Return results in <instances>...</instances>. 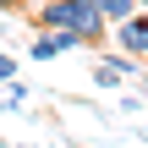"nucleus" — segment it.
Listing matches in <instances>:
<instances>
[{
    "instance_id": "obj_1",
    "label": "nucleus",
    "mask_w": 148,
    "mask_h": 148,
    "mask_svg": "<svg viewBox=\"0 0 148 148\" xmlns=\"http://www.w3.org/2000/svg\"><path fill=\"white\" fill-rule=\"evenodd\" d=\"M38 27H60V33H71V38H82V44H104V11L93 5V0H49V5H38Z\"/></svg>"
},
{
    "instance_id": "obj_2",
    "label": "nucleus",
    "mask_w": 148,
    "mask_h": 148,
    "mask_svg": "<svg viewBox=\"0 0 148 148\" xmlns=\"http://www.w3.org/2000/svg\"><path fill=\"white\" fill-rule=\"evenodd\" d=\"M115 44H121L132 60L148 66V11H132L126 22H115Z\"/></svg>"
},
{
    "instance_id": "obj_3",
    "label": "nucleus",
    "mask_w": 148,
    "mask_h": 148,
    "mask_svg": "<svg viewBox=\"0 0 148 148\" xmlns=\"http://www.w3.org/2000/svg\"><path fill=\"white\" fill-rule=\"evenodd\" d=\"M82 38H71V33H60V27H44L33 44H27V55L33 60H55V55H66V49H77Z\"/></svg>"
},
{
    "instance_id": "obj_4",
    "label": "nucleus",
    "mask_w": 148,
    "mask_h": 148,
    "mask_svg": "<svg viewBox=\"0 0 148 148\" xmlns=\"http://www.w3.org/2000/svg\"><path fill=\"white\" fill-rule=\"evenodd\" d=\"M121 77H126V71L115 66V55H104V60H93V82H99L104 93H115V88H121Z\"/></svg>"
},
{
    "instance_id": "obj_5",
    "label": "nucleus",
    "mask_w": 148,
    "mask_h": 148,
    "mask_svg": "<svg viewBox=\"0 0 148 148\" xmlns=\"http://www.w3.org/2000/svg\"><path fill=\"white\" fill-rule=\"evenodd\" d=\"M93 5H99V11H104V22H110V27H115V22H126V16H132V11H143V5H137V0H93Z\"/></svg>"
},
{
    "instance_id": "obj_6",
    "label": "nucleus",
    "mask_w": 148,
    "mask_h": 148,
    "mask_svg": "<svg viewBox=\"0 0 148 148\" xmlns=\"http://www.w3.org/2000/svg\"><path fill=\"white\" fill-rule=\"evenodd\" d=\"M11 77H16V60H11V55L0 49V82H11Z\"/></svg>"
},
{
    "instance_id": "obj_7",
    "label": "nucleus",
    "mask_w": 148,
    "mask_h": 148,
    "mask_svg": "<svg viewBox=\"0 0 148 148\" xmlns=\"http://www.w3.org/2000/svg\"><path fill=\"white\" fill-rule=\"evenodd\" d=\"M0 11H5V16H11V11H16V0H0Z\"/></svg>"
},
{
    "instance_id": "obj_8",
    "label": "nucleus",
    "mask_w": 148,
    "mask_h": 148,
    "mask_svg": "<svg viewBox=\"0 0 148 148\" xmlns=\"http://www.w3.org/2000/svg\"><path fill=\"white\" fill-rule=\"evenodd\" d=\"M137 5H148V0H137Z\"/></svg>"
}]
</instances>
